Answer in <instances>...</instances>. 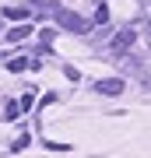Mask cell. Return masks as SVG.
Returning a JSON list of instances; mask_svg holds the SVG:
<instances>
[{
	"label": "cell",
	"mask_w": 151,
	"mask_h": 158,
	"mask_svg": "<svg viewBox=\"0 0 151 158\" xmlns=\"http://www.w3.org/2000/svg\"><path fill=\"white\" fill-rule=\"evenodd\" d=\"M4 18H7V21H25V18H28V11H25V7H7V11H4Z\"/></svg>",
	"instance_id": "cell-4"
},
{
	"label": "cell",
	"mask_w": 151,
	"mask_h": 158,
	"mask_svg": "<svg viewBox=\"0 0 151 158\" xmlns=\"http://www.w3.org/2000/svg\"><path fill=\"white\" fill-rule=\"evenodd\" d=\"M25 35H32V25H21V28H14L11 35H7V42H21Z\"/></svg>",
	"instance_id": "cell-5"
},
{
	"label": "cell",
	"mask_w": 151,
	"mask_h": 158,
	"mask_svg": "<svg viewBox=\"0 0 151 158\" xmlns=\"http://www.w3.org/2000/svg\"><path fill=\"white\" fill-rule=\"evenodd\" d=\"M25 63H28L25 56H18V60H7V70H25Z\"/></svg>",
	"instance_id": "cell-7"
},
{
	"label": "cell",
	"mask_w": 151,
	"mask_h": 158,
	"mask_svg": "<svg viewBox=\"0 0 151 158\" xmlns=\"http://www.w3.org/2000/svg\"><path fill=\"white\" fill-rule=\"evenodd\" d=\"M112 46H116V49H130V46H134V28H123V32L116 35V42H112Z\"/></svg>",
	"instance_id": "cell-3"
},
{
	"label": "cell",
	"mask_w": 151,
	"mask_h": 158,
	"mask_svg": "<svg viewBox=\"0 0 151 158\" xmlns=\"http://www.w3.org/2000/svg\"><path fill=\"white\" fill-rule=\"evenodd\" d=\"M95 91L99 95H123V81L120 77H102V81H95Z\"/></svg>",
	"instance_id": "cell-2"
},
{
	"label": "cell",
	"mask_w": 151,
	"mask_h": 158,
	"mask_svg": "<svg viewBox=\"0 0 151 158\" xmlns=\"http://www.w3.org/2000/svg\"><path fill=\"white\" fill-rule=\"evenodd\" d=\"M56 21H60V28H70V32H88V21L70 11H56Z\"/></svg>",
	"instance_id": "cell-1"
},
{
	"label": "cell",
	"mask_w": 151,
	"mask_h": 158,
	"mask_svg": "<svg viewBox=\"0 0 151 158\" xmlns=\"http://www.w3.org/2000/svg\"><path fill=\"white\" fill-rule=\"evenodd\" d=\"M95 21H99V25L109 21V7H99V11H95Z\"/></svg>",
	"instance_id": "cell-8"
},
{
	"label": "cell",
	"mask_w": 151,
	"mask_h": 158,
	"mask_svg": "<svg viewBox=\"0 0 151 158\" xmlns=\"http://www.w3.org/2000/svg\"><path fill=\"white\" fill-rule=\"evenodd\" d=\"M21 113H25V109H21V102H11V106H7V119H18Z\"/></svg>",
	"instance_id": "cell-6"
}]
</instances>
